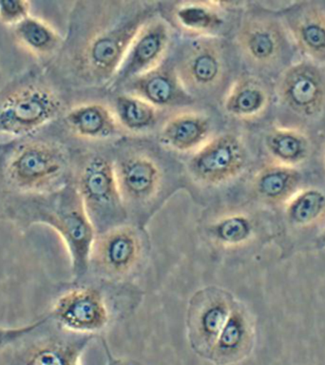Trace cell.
<instances>
[{
    "label": "cell",
    "instance_id": "obj_12",
    "mask_svg": "<svg viewBox=\"0 0 325 365\" xmlns=\"http://www.w3.org/2000/svg\"><path fill=\"white\" fill-rule=\"evenodd\" d=\"M170 38V26L161 17L145 22L128 45L110 85L118 88L128 84L162 66Z\"/></svg>",
    "mask_w": 325,
    "mask_h": 365
},
{
    "label": "cell",
    "instance_id": "obj_26",
    "mask_svg": "<svg viewBox=\"0 0 325 365\" xmlns=\"http://www.w3.org/2000/svg\"><path fill=\"white\" fill-rule=\"evenodd\" d=\"M220 2H182L174 9L177 24L200 37H216L225 24Z\"/></svg>",
    "mask_w": 325,
    "mask_h": 365
},
{
    "label": "cell",
    "instance_id": "obj_27",
    "mask_svg": "<svg viewBox=\"0 0 325 365\" xmlns=\"http://www.w3.org/2000/svg\"><path fill=\"white\" fill-rule=\"evenodd\" d=\"M113 113L119 125L134 133L151 130L158 120V108L130 93L116 97Z\"/></svg>",
    "mask_w": 325,
    "mask_h": 365
},
{
    "label": "cell",
    "instance_id": "obj_13",
    "mask_svg": "<svg viewBox=\"0 0 325 365\" xmlns=\"http://www.w3.org/2000/svg\"><path fill=\"white\" fill-rule=\"evenodd\" d=\"M324 68L307 59L285 68L276 87L282 104L304 118L319 115L325 108Z\"/></svg>",
    "mask_w": 325,
    "mask_h": 365
},
{
    "label": "cell",
    "instance_id": "obj_23",
    "mask_svg": "<svg viewBox=\"0 0 325 365\" xmlns=\"http://www.w3.org/2000/svg\"><path fill=\"white\" fill-rule=\"evenodd\" d=\"M269 102V93L264 82L255 76H244L231 85L222 107L234 118L254 120L267 111Z\"/></svg>",
    "mask_w": 325,
    "mask_h": 365
},
{
    "label": "cell",
    "instance_id": "obj_21",
    "mask_svg": "<svg viewBox=\"0 0 325 365\" xmlns=\"http://www.w3.org/2000/svg\"><path fill=\"white\" fill-rule=\"evenodd\" d=\"M62 118L68 130L81 139L107 140L118 130L114 113L100 103L74 106L65 111Z\"/></svg>",
    "mask_w": 325,
    "mask_h": 365
},
{
    "label": "cell",
    "instance_id": "obj_29",
    "mask_svg": "<svg viewBox=\"0 0 325 365\" xmlns=\"http://www.w3.org/2000/svg\"><path fill=\"white\" fill-rule=\"evenodd\" d=\"M31 14V2L26 0H0V23L14 28Z\"/></svg>",
    "mask_w": 325,
    "mask_h": 365
},
{
    "label": "cell",
    "instance_id": "obj_1",
    "mask_svg": "<svg viewBox=\"0 0 325 365\" xmlns=\"http://www.w3.org/2000/svg\"><path fill=\"white\" fill-rule=\"evenodd\" d=\"M157 11L154 2H77L61 51L44 68L79 85L110 84L133 36Z\"/></svg>",
    "mask_w": 325,
    "mask_h": 365
},
{
    "label": "cell",
    "instance_id": "obj_31",
    "mask_svg": "<svg viewBox=\"0 0 325 365\" xmlns=\"http://www.w3.org/2000/svg\"><path fill=\"white\" fill-rule=\"evenodd\" d=\"M103 345H104V349L105 353V365H144L142 362L136 361L134 359L130 358H120L113 355L111 352L110 347L107 344L105 339H103Z\"/></svg>",
    "mask_w": 325,
    "mask_h": 365
},
{
    "label": "cell",
    "instance_id": "obj_8",
    "mask_svg": "<svg viewBox=\"0 0 325 365\" xmlns=\"http://www.w3.org/2000/svg\"><path fill=\"white\" fill-rule=\"evenodd\" d=\"M94 339L62 329L46 314L33 332L0 353V365H81Z\"/></svg>",
    "mask_w": 325,
    "mask_h": 365
},
{
    "label": "cell",
    "instance_id": "obj_17",
    "mask_svg": "<svg viewBox=\"0 0 325 365\" xmlns=\"http://www.w3.org/2000/svg\"><path fill=\"white\" fill-rule=\"evenodd\" d=\"M287 29L299 50L308 60L325 67V10L304 5L287 17Z\"/></svg>",
    "mask_w": 325,
    "mask_h": 365
},
{
    "label": "cell",
    "instance_id": "obj_33",
    "mask_svg": "<svg viewBox=\"0 0 325 365\" xmlns=\"http://www.w3.org/2000/svg\"><path fill=\"white\" fill-rule=\"evenodd\" d=\"M324 168H325V151H324Z\"/></svg>",
    "mask_w": 325,
    "mask_h": 365
},
{
    "label": "cell",
    "instance_id": "obj_18",
    "mask_svg": "<svg viewBox=\"0 0 325 365\" xmlns=\"http://www.w3.org/2000/svg\"><path fill=\"white\" fill-rule=\"evenodd\" d=\"M212 125L207 116L193 111L178 113L162 125L159 141L168 150L195 153L211 138Z\"/></svg>",
    "mask_w": 325,
    "mask_h": 365
},
{
    "label": "cell",
    "instance_id": "obj_32",
    "mask_svg": "<svg viewBox=\"0 0 325 365\" xmlns=\"http://www.w3.org/2000/svg\"><path fill=\"white\" fill-rule=\"evenodd\" d=\"M319 244L321 247L325 248V227L324 230H322L321 235H319Z\"/></svg>",
    "mask_w": 325,
    "mask_h": 365
},
{
    "label": "cell",
    "instance_id": "obj_22",
    "mask_svg": "<svg viewBox=\"0 0 325 365\" xmlns=\"http://www.w3.org/2000/svg\"><path fill=\"white\" fill-rule=\"evenodd\" d=\"M202 235L216 250H237L247 247L255 238V222L247 213L231 211L207 222L202 227Z\"/></svg>",
    "mask_w": 325,
    "mask_h": 365
},
{
    "label": "cell",
    "instance_id": "obj_4",
    "mask_svg": "<svg viewBox=\"0 0 325 365\" xmlns=\"http://www.w3.org/2000/svg\"><path fill=\"white\" fill-rule=\"evenodd\" d=\"M65 102L43 66L17 74L0 88V134L13 138L40 133L62 117Z\"/></svg>",
    "mask_w": 325,
    "mask_h": 365
},
{
    "label": "cell",
    "instance_id": "obj_14",
    "mask_svg": "<svg viewBox=\"0 0 325 365\" xmlns=\"http://www.w3.org/2000/svg\"><path fill=\"white\" fill-rule=\"evenodd\" d=\"M188 93L218 86L225 74V60L216 37H199L188 47L175 68Z\"/></svg>",
    "mask_w": 325,
    "mask_h": 365
},
{
    "label": "cell",
    "instance_id": "obj_15",
    "mask_svg": "<svg viewBox=\"0 0 325 365\" xmlns=\"http://www.w3.org/2000/svg\"><path fill=\"white\" fill-rule=\"evenodd\" d=\"M236 40L245 58L259 67L276 64L284 53V31L270 17H247L239 26Z\"/></svg>",
    "mask_w": 325,
    "mask_h": 365
},
{
    "label": "cell",
    "instance_id": "obj_28",
    "mask_svg": "<svg viewBox=\"0 0 325 365\" xmlns=\"http://www.w3.org/2000/svg\"><path fill=\"white\" fill-rule=\"evenodd\" d=\"M285 214L295 227H308L325 215V193L316 187L299 190L287 202Z\"/></svg>",
    "mask_w": 325,
    "mask_h": 365
},
{
    "label": "cell",
    "instance_id": "obj_6",
    "mask_svg": "<svg viewBox=\"0 0 325 365\" xmlns=\"http://www.w3.org/2000/svg\"><path fill=\"white\" fill-rule=\"evenodd\" d=\"M150 251L147 230L131 222L96 234L88 276L113 284H131L145 267Z\"/></svg>",
    "mask_w": 325,
    "mask_h": 365
},
{
    "label": "cell",
    "instance_id": "obj_25",
    "mask_svg": "<svg viewBox=\"0 0 325 365\" xmlns=\"http://www.w3.org/2000/svg\"><path fill=\"white\" fill-rule=\"evenodd\" d=\"M268 155L273 163L298 168L311 155L309 137L299 128H275L267 133L264 141Z\"/></svg>",
    "mask_w": 325,
    "mask_h": 365
},
{
    "label": "cell",
    "instance_id": "obj_19",
    "mask_svg": "<svg viewBox=\"0 0 325 365\" xmlns=\"http://www.w3.org/2000/svg\"><path fill=\"white\" fill-rule=\"evenodd\" d=\"M130 84L128 93L145 100L157 108L174 107L191 99L177 76L175 68H159L139 77Z\"/></svg>",
    "mask_w": 325,
    "mask_h": 365
},
{
    "label": "cell",
    "instance_id": "obj_3",
    "mask_svg": "<svg viewBox=\"0 0 325 365\" xmlns=\"http://www.w3.org/2000/svg\"><path fill=\"white\" fill-rule=\"evenodd\" d=\"M71 177L68 151L56 140L40 133L0 143V194L48 193Z\"/></svg>",
    "mask_w": 325,
    "mask_h": 365
},
{
    "label": "cell",
    "instance_id": "obj_9",
    "mask_svg": "<svg viewBox=\"0 0 325 365\" xmlns=\"http://www.w3.org/2000/svg\"><path fill=\"white\" fill-rule=\"evenodd\" d=\"M114 170L128 222L147 227L151 217L170 195L161 168L150 157L133 154L114 163Z\"/></svg>",
    "mask_w": 325,
    "mask_h": 365
},
{
    "label": "cell",
    "instance_id": "obj_11",
    "mask_svg": "<svg viewBox=\"0 0 325 365\" xmlns=\"http://www.w3.org/2000/svg\"><path fill=\"white\" fill-rule=\"evenodd\" d=\"M244 143L232 133L211 137L193 154L188 170L194 181L208 187H222L238 178L247 167Z\"/></svg>",
    "mask_w": 325,
    "mask_h": 365
},
{
    "label": "cell",
    "instance_id": "obj_30",
    "mask_svg": "<svg viewBox=\"0 0 325 365\" xmlns=\"http://www.w3.org/2000/svg\"><path fill=\"white\" fill-rule=\"evenodd\" d=\"M42 319L43 317L31 324L20 325V327H0V353L33 332L41 324Z\"/></svg>",
    "mask_w": 325,
    "mask_h": 365
},
{
    "label": "cell",
    "instance_id": "obj_24",
    "mask_svg": "<svg viewBox=\"0 0 325 365\" xmlns=\"http://www.w3.org/2000/svg\"><path fill=\"white\" fill-rule=\"evenodd\" d=\"M301 179L298 168L272 162L262 168L254 176L253 190L259 199L268 204L285 205L299 190Z\"/></svg>",
    "mask_w": 325,
    "mask_h": 365
},
{
    "label": "cell",
    "instance_id": "obj_10",
    "mask_svg": "<svg viewBox=\"0 0 325 365\" xmlns=\"http://www.w3.org/2000/svg\"><path fill=\"white\" fill-rule=\"evenodd\" d=\"M235 301L230 291L218 285L200 288L190 297L185 319L187 341L200 358H210Z\"/></svg>",
    "mask_w": 325,
    "mask_h": 365
},
{
    "label": "cell",
    "instance_id": "obj_5",
    "mask_svg": "<svg viewBox=\"0 0 325 365\" xmlns=\"http://www.w3.org/2000/svg\"><path fill=\"white\" fill-rule=\"evenodd\" d=\"M128 285L110 284L86 277L71 282L56 296L48 315L54 324L68 332L96 336L104 333L123 312L114 301L115 293Z\"/></svg>",
    "mask_w": 325,
    "mask_h": 365
},
{
    "label": "cell",
    "instance_id": "obj_16",
    "mask_svg": "<svg viewBox=\"0 0 325 365\" xmlns=\"http://www.w3.org/2000/svg\"><path fill=\"white\" fill-rule=\"evenodd\" d=\"M255 324L247 307L236 299L230 315L207 361L213 365H237L252 353Z\"/></svg>",
    "mask_w": 325,
    "mask_h": 365
},
{
    "label": "cell",
    "instance_id": "obj_7",
    "mask_svg": "<svg viewBox=\"0 0 325 365\" xmlns=\"http://www.w3.org/2000/svg\"><path fill=\"white\" fill-rule=\"evenodd\" d=\"M71 180L96 234L130 222L117 185L114 162L103 156L91 157L73 171Z\"/></svg>",
    "mask_w": 325,
    "mask_h": 365
},
{
    "label": "cell",
    "instance_id": "obj_20",
    "mask_svg": "<svg viewBox=\"0 0 325 365\" xmlns=\"http://www.w3.org/2000/svg\"><path fill=\"white\" fill-rule=\"evenodd\" d=\"M11 30L16 44L42 62L43 67L56 58L64 43V37L51 23L33 14Z\"/></svg>",
    "mask_w": 325,
    "mask_h": 365
},
{
    "label": "cell",
    "instance_id": "obj_2",
    "mask_svg": "<svg viewBox=\"0 0 325 365\" xmlns=\"http://www.w3.org/2000/svg\"><path fill=\"white\" fill-rule=\"evenodd\" d=\"M0 220L20 230L45 225L56 231L71 259L73 282L88 276L91 245L96 232L73 180L44 194H0Z\"/></svg>",
    "mask_w": 325,
    "mask_h": 365
}]
</instances>
